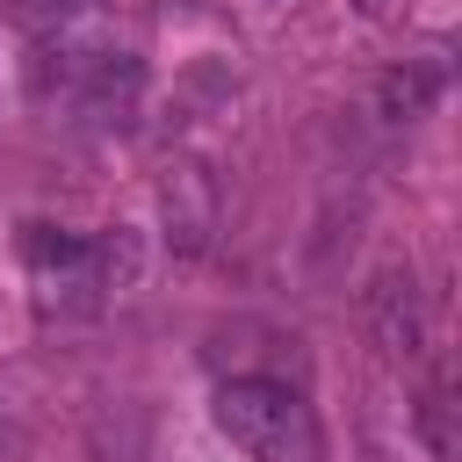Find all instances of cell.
Masks as SVG:
<instances>
[{
    "mask_svg": "<svg viewBox=\"0 0 462 462\" xmlns=\"http://www.w3.org/2000/svg\"><path fill=\"white\" fill-rule=\"evenodd\" d=\"M217 433L245 455V462H325V426L310 411V397L282 375H231L209 397Z\"/></svg>",
    "mask_w": 462,
    "mask_h": 462,
    "instance_id": "cell-1",
    "label": "cell"
},
{
    "mask_svg": "<svg viewBox=\"0 0 462 462\" xmlns=\"http://www.w3.org/2000/svg\"><path fill=\"white\" fill-rule=\"evenodd\" d=\"M22 260H29V289H36L43 318H87L123 282V238H79V231L36 224L22 238Z\"/></svg>",
    "mask_w": 462,
    "mask_h": 462,
    "instance_id": "cell-2",
    "label": "cell"
},
{
    "mask_svg": "<svg viewBox=\"0 0 462 462\" xmlns=\"http://www.w3.org/2000/svg\"><path fill=\"white\" fill-rule=\"evenodd\" d=\"M375 332L397 361H411L426 346V318H419V289H411V267H390L375 282Z\"/></svg>",
    "mask_w": 462,
    "mask_h": 462,
    "instance_id": "cell-3",
    "label": "cell"
},
{
    "mask_svg": "<svg viewBox=\"0 0 462 462\" xmlns=\"http://www.w3.org/2000/svg\"><path fill=\"white\" fill-rule=\"evenodd\" d=\"M440 94H448V58H440V51L404 58V65L383 79V116H390V123H411V116H426Z\"/></svg>",
    "mask_w": 462,
    "mask_h": 462,
    "instance_id": "cell-4",
    "label": "cell"
},
{
    "mask_svg": "<svg viewBox=\"0 0 462 462\" xmlns=\"http://www.w3.org/2000/svg\"><path fill=\"white\" fill-rule=\"evenodd\" d=\"M354 7H361L368 22H404V14H411V0H354Z\"/></svg>",
    "mask_w": 462,
    "mask_h": 462,
    "instance_id": "cell-5",
    "label": "cell"
}]
</instances>
